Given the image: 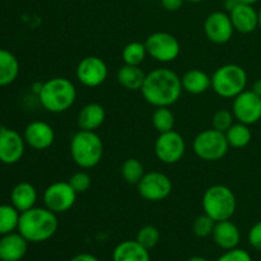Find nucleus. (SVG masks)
I'll return each instance as SVG.
<instances>
[{"mask_svg":"<svg viewBox=\"0 0 261 261\" xmlns=\"http://www.w3.org/2000/svg\"><path fill=\"white\" fill-rule=\"evenodd\" d=\"M70 261H99L94 255L87 254V252H83V254H78L74 257H71Z\"/></svg>","mask_w":261,"mask_h":261,"instance_id":"38","label":"nucleus"},{"mask_svg":"<svg viewBox=\"0 0 261 261\" xmlns=\"http://www.w3.org/2000/svg\"><path fill=\"white\" fill-rule=\"evenodd\" d=\"M28 241L18 232H12L0 239V261H20L25 256Z\"/></svg>","mask_w":261,"mask_h":261,"instance_id":"18","label":"nucleus"},{"mask_svg":"<svg viewBox=\"0 0 261 261\" xmlns=\"http://www.w3.org/2000/svg\"><path fill=\"white\" fill-rule=\"evenodd\" d=\"M229 18L232 20L234 31L240 33H252L259 27V12L251 4L237 3L229 10Z\"/></svg>","mask_w":261,"mask_h":261,"instance_id":"17","label":"nucleus"},{"mask_svg":"<svg viewBox=\"0 0 261 261\" xmlns=\"http://www.w3.org/2000/svg\"><path fill=\"white\" fill-rule=\"evenodd\" d=\"M37 190L35 186L30 182H19L13 188L10 193V201L12 205L17 209L19 213L30 211L36 205L37 201Z\"/></svg>","mask_w":261,"mask_h":261,"instance_id":"20","label":"nucleus"},{"mask_svg":"<svg viewBox=\"0 0 261 261\" xmlns=\"http://www.w3.org/2000/svg\"><path fill=\"white\" fill-rule=\"evenodd\" d=\"M232 112L234 119L246 125H254L261 120V97L252 91H244L233 98Z\"/></svg>","mask_w":261,"mask_h":261,"instance_id":"13","label":"nucleus"},{"mask_svg":"<svg viewBox=\"0 0 261 261\" xmlns=\"http://www.w3.org/2000/svg\"><path fill=\"white\" fill-rule=\"evenodd\" d=\"M186 2H190V3H200V2H204V0H186Z\"/></svg>","mask_w":261,"mask_h":261,"instance_id":"42","label":"nucleus"},{"mask_svg":"<svg viewBox=\"0 0 261 261\" xmlns=\"http://www.w3.org/2000/svg\"><path fill=\"white\" fill-rule=\"evenodd\" d=\"M137 240L142 246L145 249L152 250L158 245L161 240V232L157 227L154 226H144L138 231Z\"/></svg>","mask_w":261,"mask_h":261,"instance_id":"31","label":"nucleus"},{"mask_svg":"<svg viewBox=\"0 0 261 261\" xmlns=\"http://www.w3.org/2000/svg\"><path fill=\"white\" fill-rule=\"evenodd\" d=\"M41 106L51 114L65 112L75 103L76 88L73 82L64 76H55L41 86L38 92Z\"/></svg>","mask_w":261,"mask_h":261,"instance_id":"3","label":"nucleus"},{"mask_svg":"<svg viewBox=\"0 0 261 261\" xmlns=\"http://www.w3.org/2000/svg\"><path fill=\"white\" fill-rule=\"evenodd\" d=\"M20 213L12 204H2L0 205V236L12 233L18 229Z\"/></svg>","mask_w":261,"mask_h":261,"instance_id":"27","label":"nucleus"},{"mask_svg":"<svg viewBox=\"0 0 261 261\" xmlns=\"http://www.w3.org/2000/svg\"><path fill=\"white\" fill-rule=\"evenodd\" d=\"M148 56L147 47H145V43L139 42V41H133L129 42L124 48H122L121 58L124 64L126 65H137L140 66V64H143V61L145 60V58Z\"/></svg>","mask_w":261,"mask_h":261,"instance_id":"28","label":"nucleus"},{"mask_svg":"<svg viewBox=\"0 0 261 261\" xmlns=\"http://www.w3.org/2000/svg\"><path fill=\"white\" fill-rule=\"evenodd\" d=\"M75 76L81 84L88 88H96L103 84L109 76V68L103 59L89 55L82 59L75 69Z\"/></svg>","mask_w":261,"mask_h":261,"instance_id":"12","label":"nucleus"},{"mask_svg":"<svg viewBox=\"0 0 261 261\" xmlns=\"http://www.w3.org/2000/svg\"><path fill=\"white\" fill-rule=\"evenodd\" d=\"M120 172H121L122 178L129 185H138L145 173L144 166L137 158H127L126 161H124L121 168H120Z\"/></svg>","mask_w":261,"mask_h":261,"instance_id":"30","label":"nucleus"},{"mask_svg":"<svg viewBox=\"0 0 261 261\" xmlns=\"http://www.w3.org/2000/svg\"><path fill=\"white\" fill-rule=\"evenodd\" d=\"M259 28L261 30V9H260V12H259Z\"/></svg>","mask_w":261,"mask_h":261,"instance_id":"43","label":"nucleus"},{"mask_svg":"<svg viewBox=\"0 0 261 261\" xmlns=\"http://www.w3.org/2000/svg\"><path fill=\"white\" fill-rule=\"evenodd\" d=\"M23 138L33 149L45 150L55 142V130L45 121H32L25 126Z\"/></svg>","mask_w":261,"mask_h":261,"instance_id":"16","label":"nucleus"},{"mask_svg":"<svg viewBox=\"0 0 261 261\" xmlns=\"http://www.w3.org/2000/svg\"><path fill=\"white\" fill-rule=\"evenodd\" d=\"M103 142L96 132L79 130L70 140V155L81 168L96 167L103 157Z\"/></svg>","mask_w":261,"mask_h":261,"instance_id":"4","label":"nucleus"},{"mask_svg":"<svg viewBox=\"0 0 261 261\" xmlns=\"http://www.w3.org/2000/svg\"><path fill=\"white\" fill-rule=\"evenodd\" d=\"M175 122V115L170 107H155L152 115V124L160 134L173 130Z\"/></svg>","mask_w":261,"mask_h":261,"instance_id":"29","label":"nucleus"},{"mask_svg":"<svg viewBox=\"0 0 261 261\" xmlns=\"http://www.w3.org/2000/svg\"><path fill=\"white\" fill-rule=\"evenodd\" d=\"M204 32L211 42L224 45L233 37L234 28L229 14L223 12H213L204 22Z\"/></svg>","mask_w":261,"mask_h":261,"instance_id":"14","label":"nucleus"},{"mask_svg":"<svg viewBox=\"0 0 261 261\" xmlns=\"http://www.w3.org/2000/svg\"><path fill=\"white\" fill-rule=\"evenodd\" d=\"M106 120V110L102 105L92 102L86 105L78 115V126L81 130L94 132L103 125Z\"/></svg>","mask_w":261,"mask_h":261,"instance_id":"22","label":"nucleus"},{"mask_svg":"<svg viewBox=\"0 0 261 261\" xmlns=\"http://www.w3.org/2000/svg\"><path fill=\"white\" fill-rule=\"evenodd\" d=\"M59 228L58 214L50 209L33 206L30 211L20 213L18 232L28 242L38 244L54 237Z\"/></svg>","mask_w":261,"mask_h":261,"instance_id":"2","label":"nucleus"},{"mask_svg":"<svg viewBox=\"0 0 261 261\" xmlns=\"http://www.w3.org/2000/svg\"><path fill=\"white\" fill-rule=\"evenodd\" d=\"M71 185V188L75 190L76 194H84L89 190L92 186V177L89 173L84 172V171H79L75 172L68 181Z\"/></svg>","mask_w":261,"mask_h":261,"instance_id":"34","label":"nucleus"},{"mask_svg":"<svg viewBox=\"0 0 261 261\" xmlns=\"http://www.w3.org/2000/svg\"><path fill=\"white\" fill-rule=\"evenodd\" d=\"M182 89L190 94H203L212 87V76L200 69H190L181 78Z\"/></svg>","mask_w":261,"mask_h":261,"instance_id":"23","label":"nucleus"},{"mask_svg":"<svg viewBox=\"0 0 261 261\" xmlns=\"http://www.w3.org/2000/svg\"><path fill=\"white\" fill-rule=\"evenodd\" d=\"M154 153L158 161L165 165H175L186 153V142L180 133L171 130L158 135L154 143Z\"/></svg>","mask_w":261,"mask_h":261,"instance_id":"9","label":"nucleus"},{"mask_svg":"<svg viewBox=\"0 0 261 261\" xmlns=\"http://www.w3.org/2000/svg\"><path fill=\"white\" fill-rule=\"evenodd\" d=\"M224 134H226L229 147L236 148V149L247 147L252 139V133L250 126L246 124H242V122H234Z\"/></svg>","mask_w":261,"mask_h":261,"instance_id":"26","label":"nucleus"},{"mask_svg":"<svg viewBox=\"0 0 261 261\" xmlns=\"http://www.w3.org/2000/svg\"><path fill=\"white\" fill-rule=\"evenodd\" d=\"M216 261H252L251 255L246 251L236 247V249L227 250L223 255L218 257Z\"/></svg>","mask_w":261,"mask_h":261,"instance_id":"35","label":"nucleus"},{"mask_svg":"<svg viewBox=\"0 0 261 261\" xmlns=\"http://www.w3.org/2000/svg\"><path fill=\"white\" fill-rule=\"evenodd\" d=\"M251 91L255 92L257 96L261 97V79H257V81H255V83L252 84Z\"/></svg>","mask_w":261,"mask_h":261,"instance_id":"39","label":"nucleus"},{"mask_svg":"<svg viewBox=\"0 0 261 261\" xmlns=\"http://www.w3.org/2000/svg\"><path fill=\"white\" fill-rule=\"evenodd\" d=\"M3 129V125H2V122H0V130Z\"/></svg>","mask_w":261,"mask_h":261,"instance_id":"44","label":"nucleus"},{"mask_svg":"<svg viewBox=\"0 0 261 261\" xmlns=\"http://www.w3.org/2000/svg\"><path fill=\"white\" fill-rule=\"evenodd\" d=\"M25 152V140L14 129L4 127L0 130V162L15 165L23 158Z\"/></svg>","mask_w":261,"mask_h":261,"instance_id":"15","label":"nucleus"},{"mask_svg":"<svg viewBox=\"0 0 261 261\" xmlns=\"http://www.w3.org/2000/svg\"><path fill=\"white\" fill-rule=\"evenodd\" d=\"M148 56L158 63H172L178 58L181 51L180 42L173 35L168 32H154L145 40Z\"/></svg>","mask_w":261,"mask_h":261,"instance_id":"8","label":"nucleus"},{"mask_svg":"<svg viewBox=\"0 0 261 261\" xmlns=\"http://www.w3.org/2000/svg\"><path fill=\"white\" fill-rule=\"evenodd\" d=\"M147 74L143 71L140 66L137 65H124L117 70L116 79L122 88L127 91H140L144 84Z\"/></svg>","mask_w":261,"mask_h":261,"instance_id":"24","label":"nucleus"},{"mask_svg":"<svg viewBox=\"0 0 261 261\" xmlns=\"http://www.w3.org/2000/svg\"><path fill=\"white\" fill-rule=\"evenodd\" d=\"M233 119V112L226 109H219L218 111L214 112L212 117V126L218 132L226 133L234 124Z\"/></svg>","mask_w":261,"mask_h":261,"instance_id":"33","label":"nucleus"},{"mask_svg":"<svg viewBox=\"0 0 261 261\" xmlns=\"http://www.w3.org/2000/svg\"><path fill=\"white\" fill-rule=\"evenodd\" d=\"M186 261H209V260L205 259V257H201V256H193V257H190V259H188Z\"/></svg>","mask_w":261,"mask_h":261,"instance_id":"40","label":"nucleus"},{"mask_svg":"<svg viewBox=\"0 0 261 261\" xmlns=\"http://www.w3.org/2000/svg\"><path fill=\"white\" fill-rule=\"evenodd\" d=\"M181 78L168 68H157L147 74L143 84L142 96L154 107H170L180 99L182 93Z\"/></svg>","mask_w":261,"mask_h":261,"instance_id":"1","label":"nucleus"},{"mask_svg":"<svg viewBox=\"0 0 261 261\" xmlns=\"http://www.w3.org/2000/svg\"><path fill=\"white\" fill-rule=\"evenodd\" d=\"M138 193L148 201H162L172 193V181L166 173L150 171L144 173L138 184Z\"/></svg>","mask_w":261,"mask_h":261,"instance_id":"10","label":"nucleus"},{"mask_svg":"<svg viewBox=\"0 0 261 261\" xmlns=\"http://www.w3.org/2000/svg\"><path fill=\"white\" fill-rule=\"evenodd\" d=\"M217 222L212 219L211 217L206 216L205 213L199 216L198 218L194 221L193 223V232L196 237L199 239H205L213 234L214 227H216Z\"/></svg>","mask_w":261,"mask_h":261,"instance_id":"32","label":"nucleus"},{"mask_svg":"<svg viewBox=\"0 0 261 261\" xmlns=\"http://www.w3.org/2000/svg\"><path fill=\"white\" fill-rule=\"evenodd\" d=\"M19 75V61L9 50L0 48V87L14 83Z\"/></svg>","mask_w":261,"mask_h":261,"instance_id":"25","label":"nucleus"},{"mask_svg":"<svg viewBox=\"0 0 261 261\" xmlns=\"http://www.w3.org/2000/svg\"><path fill=\"white\" fill-rule=\"evenodd\" d=\"M212 236H213V240L217 246L221 247L224 251L236 249L239 246L240 241H241L240 228L233 222H231V219L217 222Z\"/></svg>","mask_w":261,"mask_h":261,"instance_id":"19","label":"nucleus"},{"mask_svg":"<svg viewBox=\"0 0 261 261\" xmlns=\"http://www.w3.org/2000/svg\"><path fill=\"white\" fill-rule=\"evenodd\" d=\"M228 148L226 134L213 127L199 133L193 143L194 153L205 162L221 161L228 153Z\"/></svg>","mask_w":261,"mask_h":261,"instance_id":"7","label":"nucleus"},{"mask_svg":"<svg viewBox=\"0 0 261 261\" xmlns=\"http://www.w3.org/2000/svg\"><path fill=\"white\" fill-rule=\"evenodd\" d=\"M237 2H239V3H244V4L254 5L255 3H257V2H259V0H237Z\"/></svg>","mask_w":261,"mask_h":261,"instance_id":"41","label":"nucleus"},{"mask_svg":"<svg viewBox=\"0 0 261 261\" xmlns=\"http://www.w3.org/2000/svg\"><path fill=\"white\" fill-rule=\"evenodd\" d=\"M114 261H150L149 250L139 244L137 240L122 241L112 252Z\"/></svg>","mask_w":261,"mask_h":261,"instance_id":"21","label":"nucleus"},{"mask_svg":"<svg viewBox=\"0 0 261 261\" xmlns=\"http://www.w3.org/2000/svg\"><path fill=\"white\" fill-rule=\"evenodd\" d=\"M76 196L78 194L68 181H56L46 188L43 193V204L54 213H65L73 208Z\"/></svg>","mask_w":261,"mask_h":261,"instance_id":"11","label":"nucleus"},{"mask_svg":"<svg viewBox=\"0 0 261 261\" xmlns=\"http://www.w3.org/2000/svg\"><path fill=\"white\" fill-rule=\"evenodd\" d=\"M246 70L239 64H224L212 75V88L222 98H234L246 91Z\"/></svg>","mask_w":261,"mask_h":261,"instance_id":"6","label":"nucleus"},{"mask_svg":"<svg viewBox=\"0 0 261 261\" xmlns=\"http://www.w3.org/2000/svg\"><path fill=\"white\" fill-rule=\"evenodd\" d=\"M185 0H161V4L168 12H176L182 7Z\"/></svg>","mask_w":261,"mask_h":261,"instance_id":"37","label":"nucleus"},{"mask_svg":"<svg viewBox=\"0 0 261 261\" xmlns=\"http://www.w3.org/2000/svg\"><path fill=\"white\" fill-rule=\"evenodd\" d=\"M247 239H249L250 245H251L254 249L261 251V221L255 223L254 226L250 228Z\"/></svg>","mask_w":261,"mask_h":261,"instance_id":"36","label":"nucleus"},{"mask_svg":"<svg viewBox=\"0 0 261 261\" xmlns=\"http://www.w3.org/2000/svg\"><path fill=\"white\" fill-rule=\"evenodd\" d=\"M201 205L204 213L216 222L228 221L236 213L237 199L228 186L213 185L204 193Z\"/></svg>","mask_w":261,"mask_h":261,"instance_id":"5","label":"nucleus"}]
</instances>
